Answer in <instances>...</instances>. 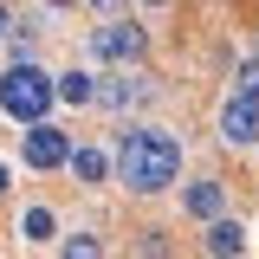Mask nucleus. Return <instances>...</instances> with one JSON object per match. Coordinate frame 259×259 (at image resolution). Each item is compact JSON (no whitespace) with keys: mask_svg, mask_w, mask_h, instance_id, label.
<instances>
[{"mask_svg":"<svg viewBox=\"0 0 259 259\" xmlns=\"http://www.w3.org/2000/svg\"><path fill=\"white\" fill-rule=\"evenodd\" d=\"M117 175H123V188H136V194H162L182 175V143H175L168 130H156V123L130 130L123 149H117Z\"/></svg>","mask_w":259,"mask_h":259,"instance_id":"nucleus-1","label":"nucleus"},{"mask_svg":"<svg viewBox=\"0 0 259 259\" xmlns=\"http://www.w3.org/2000/svg\"><path fill=\"white\" fill-rule=\"evenodd\" d=\"M0 110L13 117V123H46V110H52V71L39 59H20L0 71Z\"/></svg>","mask_w":259,"mask_h":259,"instance_id":"nucleus-2","label":"nucleus"},{"mask_svg":"<svg viewBox=\"0 0 259 259\" xmlns=\"http://www.w3.org/2000/svg\"><path fill=\"white\" fill-rule=\"evenodd\" d=\"M143 52H149V32L130 26V20H104L91 32V59H104V65H136Z\"/></svg>","mask_w":259,"mask_h":259,"instance_id":"nucleus-3","label":"nucleus"},{"mask_svg":"<svg viewBox=\"0 0 259 259\" xmlns=\"http://www.w3.org/2000/svg\"><path fill=\"white\" fill-rule=\"evenodd\" d=\"M221 143L227 149H259V104L253 97H227L221 104Z\"/></svg>","mask_w":259,"mask_h":259,"instance_id":"nucleus-4","label":"nucleus"},{"mask_svg":"<svg viewBox=\"0 0 259 259\" xmlns=\"http://www.w3.org/2000/svg\"><path fill=\"white\" fill-rule=\"evenodd\" d=\"M65 156H71L65 130H52V123H26V168H65Z\"/></svg>","mask_w":259,"mask_h":259,"instance_id":"nucleus-5","label":"nucleus"},{"mask_svg":"<svg viewBox=\"0 0 259 259\" xmlns=\"http://www.w3.org/2000/svg\"><path fill=\"white\" fill-rule=\"evenodd\" d=\"M240 253H246V227L214 214V221H207V259H240Z\"/></svg>","mask_w":259,"mask_h":259,"instance_id":"nucleus-6","label":"nucleus"},{"mask_svg":"<svg viewBox=\"0 0 259 259\" xmlns=\"http://www.w3.org/2000/svg\"><path fill=\"white\" fill-rule=\"evenodd\" d=\"M97 104H110V110H136V104H149V78H110V84H97Z\"/></svg>","mask_w":259,"mask_h":259,"instance_id":"nucleus-7","label":"nucleus"},{"mask_svg":"<svg viewBox=\"0 0 259 259\" xmlns=\"http://www.w3.org/2000/svg\"><path fill=\"white\" fill-rule=\"evenodd\" d=\"M52 104H78V110L97 104V78L91 71H59V78H52Z\"/></svg>","mask_w":259,"mask_h":259,"instance_id":"nucleus-8","label":"nucleus"},{"mask_svg":"<svg viewBox=\"0 0 259 259\" xmlns=\"http://www.w3.org/2000/svg\"><path fill=\"white\" fill-rule=\"evenodd\" d=\"M182 207H188L194 221H214L221 214V182H188L182 188Z\"/></svg>","mask_w":259,"mask_h":259,"instance_id":"nucleus-9","label":"nucleus"},{"mask_svg":"<svg viewBox=\"0 0 259 259\" xmlns=\"http://www.w3.org/2000/svg\"><path fill=\"white\" fill-rule=\"evenodd\" d=\"M20 240H26V246L59 240V214H52V207H26V214H20Z\"/></svg>","mask_w":259,"mask_h":259,"instance_id":"nucleus-10","label":"nucleus"},{"mask_svg":"<svg viewBox=\"0 0 259 259\" xmlns=\"http://www.w3.org/2000/svg\"><path fill=\"white\" fill-rule=\"evenodd\" d=\"M65 168H71L78 182H104V175H110V156H104V149H71Z\"/></svg>","mask_w":259,"mask_h":259,"instance_id":"nucleus-11","label":"nucleus"},{"mask_svg":"<svg viewBox=\"0 0 259 259\" xmlns=\"http://www.w3.org/2000/svg\"><path fill=\"white\" fill-rule=\"evenodd\" d=\"M59 259H104V240H97V233H84V227H78V233H71V240H65V246H59Z\"/></svg>","mask_w":259,"mask_h":259,"instance_id":"nucleus-12","label":"nucleus"},{"mask_svg":"<svg viewBox=\"0 0 259 259\" xmlns=\"http://www.w3.org/2000/svg\"><path fill=\"white\" fill-rule=\"evenodd\" d=\"M233 97H253V104H259V52L240 59V71H233Z\"/></svg>","mask_w":259,"mask_h":259,"instance_id":"nucleus-13","label":"nucleus"},{"mask_svg":"<svg viewBox=\"0 0 259 259\" xmlns=\"http://www.w3.org/2000/svg\"><path fill=\"white\" fill-rule=\"evenodd\" d=\"M7 188H13V168H7V162H0V194H7Z\"/></svg>","mask_w":259,"mask_h":259,"instance_id":"nucleus-14","label":"nucleus"},{"mask_svg":"<svg viewBox=\"0 0 259 259\" xmlns=\"http://www.w3.org/2000/svg\"><path fill=\"white\" fill-rule=\"evenodd\" d=\"M7 26H13V20H7V7H0V39H7Z\"/></svg>","mask_w":259,"mask_h":259,"instance_id":"nucleus-15","label":"nucleus"},{"mask_svg":"<svg viewBox=\"0 0 259 259\" xmlns=\"http://www.w3.org/2000/svg\"><path fill=\"white\" fill-rule=\"evenodd\" d=\"M46 7H78V0H46Z\"/></svg>","mask_w":259,"mask_h":259,"instance_id":"nucleus-16","label":"nucleus"},{"mask_svg":"<svg viewBox=\"0 0 259 259\" xmlns=\"http://www.w3.org/2000/svg\"><path fill=\"white\" fill-rule=\"evenodd\" d=\"M143 7H168V0H143Z\"/></svg>","mask_w":259,"mask_h":259,"instance_id":"nucleus-17","label":"nucleus"}]
</instances>
